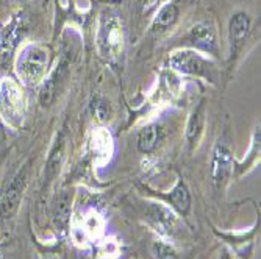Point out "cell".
Masks as SVG:
<instances>
[{
  "instance_id": "cell-1",
  "label": "cell",
  "mask_w": 261,
  "mask_h": 259,
  "mask_svg": "<svg viewBox=\"0 0 261 259\" xmlns=\"http://www.w3.org/2000/svg\"><path fill=\"white\" fill-rule=\"evenodd\" d=\"M50 49L39 42H29L17 52L14 58V70L19 83L25 88L39 86L49 74Z\"/></svg>"
},
{
  "instance_id": "cell-2",
  "label": "cell",
  "mask_w": 261,
  "mask_h": 259,
  "mask_svg": "<svg viewBox=\"0 0 261 259\" xmlns=\"http://www.w3.org/2000/svg\"><path fill=\"white\" fill-rule=\"evenodd\" d=\"M27 111V97L19 81L11 77L0 80V117L4 122L17 130L23 125Z\"/></svg>"
},
{
  "instance_id": "cell-3",
  "label": "cell",
  "mask_w": 261,
  "mask_h": 259,
  "mask_svg": "<svg viewBox=\"0 0 261 259\" xmlns=\"http://www.w3.org/2000/svg\"><path fill=\"white\" fill-rule=\"evenodd\" d=\"M97 49L102 58L107 61H114L119 58L124 50V27L116 14L110 11H103L99 20L97 30Z\"/></svg>"
},
{
  "instance_id": "cell-4",
  "label": "cell",
  "mask_w": 261,
  "mask_h": 259,
  "mask_svg": "<svg viewBox=\"0 0 261 259\" xmlns=\"http://www.w3.org/2000/svg\"><path fill=\"white\" fill-rule=\"evenodd\" d=\"M169 66L185 75H193L199 78H205L215 83L218 77L216 66L210 58H206L203 53L193 50V49H181L171 55Z\"/></svg>"
},
{
  "instance_id": "cell-5",
  "label": "cell",
  "mask_w": 261,
  "mask_h": 259,
  "mask_svg": "<svg viewBox=\"0 0 261 259\" xmlns=\"http://www.w3.org/2000/svg\"><path fill=\"white\" fill-rule=\"evenodd\" d=\"M30 166H32L30 161H25L22 164V167L11 178L10 184L7 186L2 197H0V220L2 222H10L16 217L29 184Z\"/></svg>"
},
{
  "instance_id": "cell-6",
  "label": "cell",
  "mask_w": 261,
  "mask_h": 259,
  "mask_svg": "<svg viewBox=\"0 0 261 259\" xmlns=\"http://www.w3.org/2000/svg\"><path fill=\"white\" fill-rule=\"evenodd\" d=\"M27 35V19L22 11L11 14L7 25L0 30V67L7 69L14 60L17 47Z\"/></svg>"
},
{
  "instance_id": "cell-7",
  "label": "cell",
  "mask_w": 261,
  "mask_h": 259,
  "mask_svg": "<svg viewBox=\"0 0 261 259\" xmlns=\"http://www.w3.org/2000/svg\"><path fill=\"white\" fill-rule=\"evenodd\" d=\"M69 72H70V61L66 56H63L58 61V64L54 67L52 72H49V75L44 78L39 89V103L44 108L52 106L55 100L60 97V94L63 92L67 83Z\"/></svg>"
},
{
  "instance_id": "cell-8",
  "label": "cell",
  "mask_w": 261,
  "mask_h": 259,
  "mask_svg": "<svg viewBox=\"0 0 261 259\" xmlns=\"http://www.w3.org/2000/svg\"><path fill=\"white\" fill-rule=\"evenodd\" d=\"M252 33V17L246 11H236L228 22V45H230V66L234 64L243 52L246 42Z\"/></svg>"
},
{
  "instance_id": "cell-9",
  "label": "cell",
  "mask_w": 261,
  "mask_h": 259,
  "mask_svg": "<svg viewBox=\"0 0 261 259\" xmlns=\"http://www.w3.org/2000/svg\"><path fill=\"white\" fill-rule=\"evenodd\" d=\"M233 174V155L227 144L222 140L216 144L215 152H213V181L218 187H222Z\"/></svg>"
},
{
  "instance_id": "cell-10",
  "label": "cell",
  "mask_w": 261,
  "mask_h": 259,
  "mask_svg": "<svg viewBox=\"0 0 261 259\" xmlns=\"http://www.w3.org/2000/svg\"><path fill=\"white\" fill-rule=\"evenodd\" d=\"M186 39L191 42L196 49L210 53V55H215L218 56V39H216V32L213 28L211 23L208 22H199L196 23L194 27H191V30L188 32Z\"/></svg>"
},
{
  "instance_id": "cell-11",
  "label": "cell",
  "mask_w": 261,
  "mask_h": 259,
  "mask_svg": "<svg viewBox=\"0 0 261 259\" xmlns=\"http://www.w3.org/2000/svg\"><path fill=\"white\" fill-rule=\"evenodd\" d=\"M147 216L152 225L164 236H174L178 231V219L169 208L152 203L147 209Z\"/></svg>"
},
{
  "instance_id": "cell-12",
  "label": "cell",
  "mask_w": 261,
  "mask_h": 259,
  "mask_svg": "<svg viewBox=\"0 0 261 259\" xmlns=\"http://www.w3.org/2000/svg\"><path fill=\"white\" fill-rule=\"evenodd\" d=\"M203 127H205V105L202 102L193 109L186 124V140L191 147L197 146L203 133Z\"/></svg>"
},
{
  "instance_id": "cell-13",
  "label": "cell",
  "mask_w": 261,
  "mask_h": 259,
  "mask_svg": "<svg viewBox=\"0 0 261 259\" xmlns=\"http://www.w3.org/2000/svg\"><path fill=\"white\" fill-rule=\"evenodd\" d=\"M177 19H178V7L174 2L164 4L158 10L155 19L152 22V30L155 33H166V32H169L174 27V23L177 22Z\"/></svg>"
},
{
  "instance_id": "cell-14",
  "label": "cell",
  "mask_w": 261,
  "mask_h": 259,
  "mask_svg": "<svg viewBox=\"0 0 261 259\" xmlns=\"http://www.w3.org/2000/svg\"><path fill=\"white\" fill-rule=\"evenodd\" d=\"M161 128L158 124H149L142 128L138 134V150L144 155H149L152 152H155V149L158 147L160 140H161Z\"/></svg>"
},
{
  "instance_id": "cell-15",
  "label": "cell",
  "mask_w": 261,
  "mask_h": 259,
  "mask_svg": "<svg viewBox=\"0 0 261 259\" xmlns=\"http://www.w3.org/2000/svg\"><path fill=\"white\" fill-rule=\"evenodd\" d=\"M70 191H61L60 195L57 197L55 203H54V213H52V220L54 225L58 229H64L69 217H70Z\"/></svg>"
},
{
  "instance_id": "cell-16",
  "label": "cell",
  "mask_w": 261,
  "mask_h": 259,
  "mask_svg": "<svg viewBox=\"0 0 261 259\" xmlns=\"http://www.w3.org/2000/svg\"><path fill=\"white\" fill-rule=\"evenodd\" d=\"M63 149H64V140H63V136L58 137V140L55 142L52 152H50V156L47 159V166H45V175H44V181H45V186L49 184L58 174L60 170V166H61V159H63Z\"/></svg>"
},
{
  "instance_id": "cell-17",
  "label": "cell",
  "mask_w": 261,
  "mask_h": 259,
  "mask_svg": "<svg viewBox=\"0 0 261 259\" xmlns=\"http://www.w3.org/2000/svg\"><path fill=\"white\" fill-rule=\"evenodd\" d=\"M168 200H169L171 206L181 214H186L189 208H191V195H189V191L183 181L177 183V186L168 195Z\"/></svg>"
},
{
  "instance_id": "cell-18",
  "label": "cell",
  "mask_w": 261,
  "mask_h": 259,
  "mask_svg": "<svg viewBox=\"0 0 261 259\" xmlns=\"http://www.w3.org/2000/svg\"><path fill=\"white\" fill-rule=\"evenodd\" d=\"M91 109L97 122H105L110 116V103L103 97H94L91 103Z\"/></svg>"
},
{
  "instance_id": "cell-19",
  "label": "cell",
  "mask_w": 261,
  "mask_h": 259,
  "mask_svg": "<svg viewBox=\"0 0 261 259\" xmlns=\"http://www.w3.org/2000/svg\"><path fill=\"white\" fill-rule=\"evenodd\" d=\"M152 251H153L155 259H177L174 248H171L169 245H166L163 242H155Z\"/></svg>"
},
{
  "instance_id": "cell-20",
  "label": "cell",
  "mask_w": 261,
  "mask_h": 259,
  "mask_svg": "<svg viewBox=\"0 0 261 259\" xmlns=\"http://www.w3.org/2000/svg\"><path fill=\"white\" fill-rule=\"evenodd\" d=\"M221 259H233V257H231V256H230V254H228V253L225 251V253L222 254V257H221Z\"/></svg>"
},
{
  "instance_id": "cell-21",
  "label": "cell",
  "mask_w": 261,
  "mask_h": 259,
  "mask_svg": "<svg viewBox=\"0 0 261 259\" xmlns=\"http://www.w3.org/2000/svg\"><path fill=\"white\" fill-rule=\"evenodd\" d=\"M0 259H2V254H0Z\"/></svg>"
}]
</instances>
